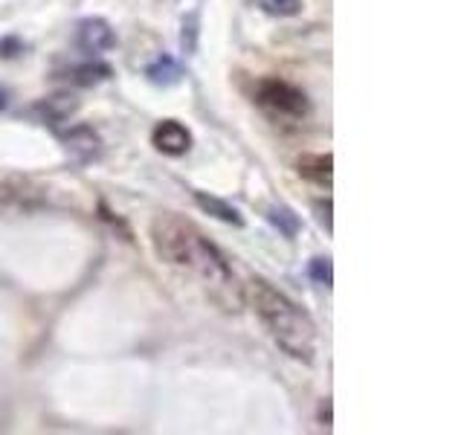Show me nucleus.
<instances>
[{
  "label": "nucleus",
  "instance_id": "nucleus-11",
  "mask_svg": "<svg viewBox=\"0 0 464 435\" xmlns=\"http://www.w3.org/2000/svg\"><path fill=\"white\" fill-rule=\"evenodd\" d=\"M111 64H105V62H84V64H79V67H72V72H70V82L72 84H79V87H96V84H102V82H108L111 79Z\"/></svg>",
  "mask_w": 464,
  "mask_h": 435
},
{
  "label": "nucleus",
  "instance_id": "nucleus-10",
  "mask_svg": "<svg viewBox=\"0 0 464 435\" xmlns=\"http://www.w3.org/2000/svg\"><path fill=\"white\" fill-rule=\"evenodd\" d=\"M145 76H149L151 84H160V87H171L183 79V67L174 62L171 55H157L154 62L145 70Z\"/></svg>",
  "mask_w": 464,
  "mask_h": 435
},
{
  "label": "nucleus",
  "instance_id": "nucleus-6",
  "mask_svg": "<svg viewBox=\"0 0 464 435\" xmlns=\"http://www.w3.org/2000/svg\"><path fill=\"white\" fill-rule=\"evenodd\" d=\"M62 142L70 157H76L79 163H91L102 154V140L91 125H76L62 134Z\"/></svg>",
  "mask_w": 464,
  "mask_h": 435
},
{
  "label": "nucleus",
  "instance_id": "nucleus-1",
  "mask_svg": "<svg viewBox=\"0 0 464 435\" xmlns=\"http://www.w3.org/2000/svg\"><path fill=\"white\" fill-rule=\"evenodd\" d=\"M151 244L154 253L169 267L195 276L200 285H207L212 290L215 299H224L229 294L241 299L236 290V276H232V267L224 258V253L192 221H186L178 212H163L154 218Z\"/></svg>",
  "mask_w": 464,
  "mask_h": 435
},
{
  "label": "nucleus",
  "instance_id": "nucleus-3",
  "mask_svg": "<svg viewBox=\"0 0 464 435\" xmlns=\"http://www.w3.org/2000/svg\"><path fill=\"white\" fill-rule=\"evenodd\" d=\"M256 102L276 120H302L311 111V102L302 87L285 79H261L256 84Z\"/></svg>",
  "mask_w": 464,
  "mask_h": 435
},
{
  "label": "nucleus",
  "instance_id": "nucleus-7",
  "mask_svg": "<svg viewBox=\"0 0 464 435\" xmlns=\"http://www.w3.org/2000/svg\"><path fill=\"white\" fill-rule=\"evenodd\" d=\"M79 111V99L72 93H55V96H47L41 99L38 105L33 108V113L44 125H58V122H67L72 113Z\"/></svg>",
  "mask_w": 464,
  "mask_h": 435
},
{
  "label": "nucleus",
  "instance_id": "nucleus-15",
  "mask_svg": "<svg viewBox=\"0 0 464 435\" xmlns=\"http://www.w3.org/2000/svg\"><path fill=\"white\" fill-rule=\"evenodd\" d=\"M24 53V41L21 38H0V58H14V55H21Z\"/></svg>",
  "mask_w": 464,
  "mask_h": 435
},
{
  "label": "nucleus",
  "instance_id": "nucleus-12",
  "mask_svg": "<svg viewBox=\"0 0 464 435\" xmlns=\"http://www.w3.org/2000/svg\"><path fill=\"white\" fill-rule=\"evenodd\" d=\"M270 224L282 232L285 238H294L296 232H299V215L294 209H287V207H273L270 209Z\"/></svg>",
  "mask_w": 464,
  "mask_h": 435
},
{
  "label": "nucleus",
  "instance_id": "nucleus-8",
  "mask_svg": "<svg viewBox=\"0 0 464 435\" xmlns=\"http://www.w3.org/2000/svg\"><path fill=\"white\" fill-rule=\"evenodd\" d=\"M334 157L331 154H304L299 160V174L302 178L314 180L316 186H331L334 178Z\"/></svg>",
  "mask_w": 464,
  "mask_h": 435
},
{
  "label": "nucleus",
  "instance_id": "nucleus-5",
  "mask_svg": "<svg viewBox=\"0 0 464 435\" xmlns=\"http://www.w3.org/2000/svg\"><path fill=\"white\" fill-rule=\"evenodd\" d=\"M151 142L157 151H163L169 157H183L188 149H192V134L188 128L178 120H163L151 134Z\"/></svg>",
  "mask_w": 464,
  "mask_h": 435
},
{
  "label": "nucleus",
  "instance_id": "nucleus-17",
  "mask_svg": "<svg viewBox=\"0 0 464 435\" xmlns=\"http://www.w3.org/2000/svg\"><path fill=\"white\" fill-rule=\"evenodd\" d=\"M9 105V93H6V87H0V111H4Z\"/></svg>",
  "mask_w": 464,
  "mask_h": 435
},
{
  "label": "nucleus",
  "instance_id": "nucleus-14",
  "mask_svg": "<svg viewBox=\"0 0 464 435\" xmlns=\"http://www.w3.org/2000/svg\"><path fill=\"white\" fill-rule=\"evenodd\" d=\"M311 279L323 287H331L334 282V267H331V258H314L311 261Z\"/></svg>",
  "mask_w": 464,
  "mask_h": 435
},
{
  "label": "nucleus",
  "instance_id": "nucleus-2",
  "mask_svg": "<svg viewBox=\"0 0 464 435\" xmlns=\"http://www.w3.org/2000/svg\"><path fill=\"white\" fill-rule=\"evenodd\" d=\"M246 290H250L253 308L276 345L294 360L311 362L316 354V325L311 314L302 311L296 302H290L282 290H276L265 279H253Z\"/></svg>",
  "mask_w": 464,
  "mask_h": 435
},
{
  "label": "nucleus",
  "instance_id": "nucleus-9",
  "mask_svg": "<svg viewBox=\"0 0 464 435\" xmlns=\"http://www.w3.org/2000/svg\"><path fill=\"white\" fill-rule=\"evenodd\" d=\"M195 203H198V207H200L203 212H207V215L218 218V221L232 224V227H244V218L238 215V209H236V207H229V203L221 200V198L207 195V192H195Z\"/></svg>",
  "mask_w": 464,
  "mask_h": 435
},
{
  "label": "nucleus",
  "instance_id": "nucleus-16",
  "mask_svg": "<svg viewBox=\"0 0 464 435\" xmlns=\"http://www.w3.org/2000/svg\"><path fill=\"white\" fill-rule=\"evenodd\" d=\"M316 209L323 212V215H319V218H323V224H325V227L331 229V200H319V203H316Z\"/></svg>",
  "mask_w": 464,
  "mask_h": 435
},
{
  "label": "nucleus",
  "instance_id": "nucleus-13",
  "mask_svg": "<svg viewBox=\"0 0 464 435\" xmlns=\"http://www.w3.org/2000/svg\"><path fill=\"white\" fill-rule=\"evenodd\" d=\"M261 9L267 14H276V18H290L302 9V0H258Z\"/></svg>",
  "mask_w": 464,
  "mask_h": 435
},
{
  "label": "nucleus",
  "instance_id": "nucleus-4",
  "mask_svg": "<svg viewBox=\"0 0 464 435\" xmlns=\"http://www.w3.org/2000/svg\"><path fill=\"white\" fill-rule=\"evenodd\" d=\"M76 44L82 53H91V55H99L111 50L116 44V35L113 29L105 18H84L79 26H76Z\"/></svg>",
  "mask_w": 464,
  "mask_h": 435
}]
</instances>
